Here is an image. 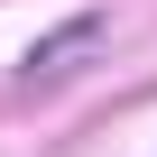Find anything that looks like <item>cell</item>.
Here are the masks:
<instances>
[{"instance_id": "1", "label": "cell", "mask_w": 157, "mask_h": 157, "mask_svg": "<svg viewBox=\"0 0 157 157\" xmlns=\"http://www.w3.org/2000/svg\"><path fill=\"white\" fill-rule=\"evenodd\" d=\"M93 37H102V28H93V19H74V28H56V37H46V46H28V74H56V65H65V56H74V46H93Z\"/></svg>"}]
</instances>
